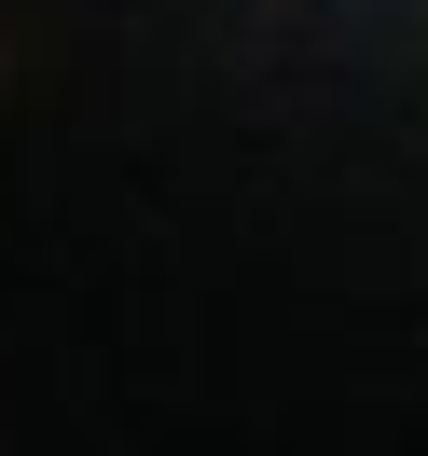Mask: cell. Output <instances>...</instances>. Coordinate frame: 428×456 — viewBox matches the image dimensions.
I'll list each match as a JSON object with an SVG mask.
<instances>
[]
</instances>
